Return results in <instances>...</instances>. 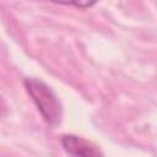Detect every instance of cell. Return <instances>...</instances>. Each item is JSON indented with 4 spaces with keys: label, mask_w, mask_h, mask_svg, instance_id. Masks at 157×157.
Here are the masks:
<instances>
[{
    "label": "cell",
    "mask_w": 157,
    "mask_h": 157,
    "mask_svg": "<svg viewBox=\"0 0 157 157\" xmlns=\"http://www.w3.org/2000/svg\"><path fill=\"white\" fill-rule=\"evenodd\" d=\"M52 1L60 5H67V6H74L78 9H87L93 6L98 0H52Z\"/></svg>",
    "instance_id": "cell-3"
},
{
    "label": "cell",
    "mask_w": 157,
    "mask_h": 157,
    "mask_svg": "<svg viewBox=\"0 0 157 157\" xmlns=\"http://www.w3.org/2000/svg\"><path fill=\"white\" fill-rule=\"evenodd\" d=\"M23 83L26 91L31 96L45 123L50 126H56L60 124L63 118V108L55 92L45 82L36 77H27L25 78Z\"/></svg>",
    "instance_id": "cell-1"
},
{
    "label": "cell",
    "mask_w": 157,
    "mask_h": 157,
    "mask_svg": "<svg viewBox=\"0 0 157 157\" xmlns=\"http://www.w3.org/2000/svg\"><path fill=\"white\" fill-rule=\"evenodd\" d=\"M61 146L64 150L71 155V156H78V157H97L102 156L103 153L99 151V148L93 145L92 142L76 136V135H63L60 139Z\"/></svg>",
    "instance_id": "cell-2"
}]
</instances>
